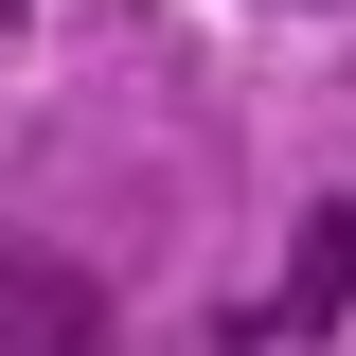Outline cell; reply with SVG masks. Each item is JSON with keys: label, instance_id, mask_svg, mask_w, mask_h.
Listing matches in <instances>:
<instances>
[{"label": "cell", "instance_id": "obj_1", "mask_svg": "<svg viewBox=\"0 0 356 356\" xmlns=\"http://www.w3.org/2000/svg\"><path fill=\"white\" fill-rule=\"evenodd\" d=\"M0 356H125V321H107V285H89L72 250L0 232Z\"/></svg>", "mask_w": 356, "mask_h": 356}, {"label": "cell", "instance_id": "obj_2", "mask_svg": "<svg viewBox=\"0 0 356 356\" xmlns=\"http://www.w3.org/2000/svg\"><path fill=\"white\" fill-rule=\"evenodd\" d=\"M356 303V196H321L303 214V267H285V321H339Z\"/></svg>", "mask_w": 356, "mask_h": 356}]
</instances>
